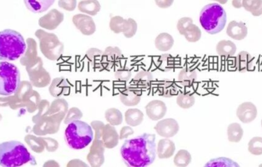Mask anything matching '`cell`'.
Returning <instances> with one entry per match:
<instances>
[{"instance_id": "obj_1", "label": "cell", "mask_w": 262, "mask_h": 167, "mask_svg": "<svg viewBox=\"0 0 262 167\" xmlns=\"http://www.w3.org/2000/svg\"><path fill=\"white\" fill-rule=\"evenodd\" d=\"M121 155L128 167H145L151 165L157 156L155 135L145 133L126 140L121 147Z\"/></svg>"}, {"instance_id": "obj_2", "label": "cell", "mask_w": 262, "mask_h": 167, "mask_svg": "<svg viewBox=\"0 0 262 167\" xmlns=\"http://www.w3.org/2000/svg\"><path fill=\"white\" fill-rule=\"evenodd\" d=\"M29 163L36 164L34 157L23 143L15 140L0 143V166L18 167Z\"/></svg>"}, {"instance_id": "obj_3", "label": "cell", "mask_w": 262, "mask_h": 167, "mask_svg": "<svg viewBox=\"0 0 262 167\" xmlns=\"http://www.w3.org/2000/svg\"><path fill=\"white\" fill-rule=\"evenodd\" d=\"M24 38L12 29L0 32V61L10 62L19 59L26 53Z\"/></svg>"}, {"instance_id": "obj_4", "label": "cell", "mask_w": 262, "mask_h": 167, "mask_svg": "<svg viewBox=\"0 0 262 167\" xmlns=\"http://www.w3.org/2000/svg\"><path fill=\"white\" fill-rule=\"evenodd\" d=\"M94 136V130L91 126L81 120L68 124L65 129V142L68 147L72 150L86 148L92 143Z\"/></svg>"}, {"instance_id": "obj_5", "label": "cell", "mask_w": 262, "mask_h": 167, "mask_svg": "<svg viewBox=\"0 0 262 167\" xmlns=\"http://www.w3.org/2000/svg\"><path fill=\"white\" fill-rule=\"evenodd\" d=\"M227 14L218 3H210L202 9L199 14V22L206 33L216 35L225 29Z\"/></svg>"}, {"instance_id": "obj_6", "label": "cell", "mask_w": 262, "mask_h": 167, "mask_svg": "<svg viewBox=\"0 0 262 167\" xmlns=\"http://www.w3.org/2000/svg\"><path fill=\"white\" fill-rule=\"evenodd\" d=\"M21 83L20 72L13 64L0 62V95L15 94Z\"/></svg>"}, {"instance_id": "obj_7", "label": "cell", "mask_w": 262, "mask_h": 167, "mask_svg": "<svg viewBox=\"0 0 262 167\" xmlns=\"http://www.w3.org/2000/svg\"><path fill=\"white\" fill-rule=\"evenodd\" d=\"M110 27L115 33H123L125 34V37L131 38L136 33L137 25L133 19L125 20L123 18L116 16L111 19Z\"/></svg>"}, {"instance_id": "obj_8", "label": "cell", "mask_w": 262, "mask_h": 167, "mask_svg": "<svg viewBox=\"0 0 262 167\" xmlns=\"http://www.w3.org/2000/svg\"><path fill=\"white\" fill-rule=\"evenodd\" d=\"M105 149L104 143L101 139L94 138V140H93L90 147V151L87 156V161L91 167H101L104 164L105 160L104 159Z\"/></svg>"}, {"instance_id": "obj_9", "label": "cell", "mask_w": 262, "mask_h": 167, "mask_svg": "<svg viewBox=\"0 0 262 167\" xmlns=\"http://www.w3.org/2000/svg\"><path fill=\"white\" fill-rule=\"evenodd\" d=\"M154 129L159 136L164 138H171L179 132V125L174 118H167L160 120Z\"/></svg>"}, {"instance_id": "obj_10", "label": "cell", "mask_w": 262, "mask_h": 167, "mask_svg": "<svg viewBox=\"0 0 262 167\" xmlns=\"http://www.w3.org/2000/svg\"><path fill=\"white\" fill-rule=\"evenodd\" d=\"M146 115L152 121H160L167 115V107L164 101L160 100H153L146 104Z\"/></svg>"}, {"instance_id": "obj_11", "label": "cell", "mask_w": 262, "mask_h": 167, "mask_svg": "<svg viewBox=\"0 0 262 167\" xmlns=\"http://www.w3.org/2000/svg\"><path fill=\"white\" fill-rule=\"evenodd\" d=\"M237 118L244 124H249L257 118L258 110L252 102H244L238 106L236 111Z\"/></svg>"}, {"instance_id": "obj_12", "label": "cell", "mask_w": 262, "mask_h": 167, "mask_svg": "<svg viewBox=\"0 0 262 167\" xmlns=\"http://www.w3.org/2000/svg\"><path fill=\"white\" fill-rule=\"evenodd\" d=\"M73 22L75 26L80 30L82 34L90 36L95 33V23L90 16L78 15L74 16Z\"/></svg>"}, {"instance_id": "obj_13", "label": "cell", "mask_w": 262, "mask_h": 167, "mask_svg": "<svg viewBox=\"0 0 262 167\" xmlns=\"http://www.w3.org/2000/svg\"><path fill=\"white\" fill-rule=\"evenodd\" d=\"M119 134L117 131L116 128L113 125L107 124L104 126L103 130L101 140L104 143L106 149H114L119 143Z\"/></svg>"}, {"instance_id": "obj_14", "label": "cell", "mask_w": 262, "mask_h": 167, "mask_svg": "<svg viewBox=\"0 0 262 167\" xmlns=\"http://www.w3.org/2000/svg\"><path fill=\"white\" fill-rule=\"evenodd\" d=\"M226 33L232 40L240 41L248 36V28L243 22L232 21L227 26Z\"/></svg>"}, {"instance_id": "obj_15", "label": "cell", "mask_w": 262, "mask_h": 167, "mask_svg": "<svg viewBox=\"0 0 262 167\" xmlns=\"http://www.w3.org/2000/svg\"><path fill=\"white\" fill-rule=\"evenodd\" d=\"M121 103L127 107H134L140 102L141 92L137 89L128 87L121 91L120 94Z\"/></svg>"}, {"instance_id": "obj_16", "label": "cell", "mask_w": 262, "mask_h": 167, "mask_svg": "<svg viewBox=\"0 0 262 167\" xmlns=\"http://www.w3.org/2000/svg\"><path fill=\"white\" fill-rule=\"evenodd\" d=\"M175 151V143L170 139H162L158 142L157 146V155L161 160L171 158L174 155Z\"/></svg>"}, {"instance_id": "obj_17", "label": "cell", "mask_w": 262, "mask_h": 167, "mask_svg": "<svg viewBox=\"0 0 262 167\" xmlns=\"http://www.w3.org/2000/svg\"><path fill=\"white\" fill-rule=\"evenodd\" d=\"M255 58L247 51H241L235 58V68L241 72L252 70Z\"/></svg>"}, {"instance_id": "obj_18", "label": "cell", "mask_w": 262, "mask_h": 167, "mask_svg": "<svg viewBox=\"0 0 262 167\" xmlns=\"http://www.w3.org/2000/svg\"><path fill=\"white\" fill-rule=\"evenodd\" d=\"M55 0H24L27 9L34 13H43L48 10Z\"/></svg>"}, {"instance_id": "obj_19", "label": "cell", "mask_w": 262, "mask_h": 167, "mask_svg": "<svg viewBox=\"0 0 262 167\" xmlns=\"http://www.w3.org/2000/svg\"><path fill=\"white\" fill-rule=\"evenodd\" d=\"M143 113L137 108H130L125 112V121L129 126H139L143 123Z\"/></svg>"}, {"instance_id": "obj_20", "label": "cell", "mask_w": 262, "mask_h": 167, "mask_svg": "<svg viewBox=\"0 0 262 167\" xmlns=\"http://www.w3.org/2000/svg\"><path fill=\"white\" fill-rule=\"evenodd\" d=\"M158 90L160 96L167 98L174 97L179 92V89L176 84L172 81L169 80L160 82L158 85Z\"/></svg>"}, {"instance_id": "obj_21", "label": "cell", "mask_w": 262, "mask_h": 167, "mask_svg": "<svg viewBox=\"0 0 262 167\" xmlns=\"http://www.w3.org/2000/svg\"><path fill=\"white\" fill-rule=\"evenodd\" d=\"M237 47L233 42L229 40H221L217 45L218 55L223 57H232L236 52Z\"/></svg>"}, {"instance_id": "obj_22", "label": "cell", "mask_w": 262, "mask_h": 167, "mask_svg": "<svg viewBox=\"0 0 262 167\" xmlns=\"http://www.w3.org/2000/svg\"><path fill=\"white\" fill-rule=\"evenodd\" d=\"M121 56L122 53L120 48L117 47H108L106 48L103 54V63L107 64V66L108 67L112 66L114 62H118V60Z\"/></svg>"}, {"instance_id": "obj_23", "label": "cell", "mask_w": 262, "mask_h": 167, "mask_svg": "<svg viewBox=\"0 0 262 167\" xmlns=\"http://www.w3.org/2000/svg\"><path fill=\"white\" fill-rule=\"evenodd\" d=\"M174 40L172 36L167 33H162L157 36L155 40V45L159 51H167L171 49L174 45Z\"/></svg>"}, {"instance_id": "obj_24", "label": "cell", "mask_w": 262, "mask_h": 167, "mask_svg": "<svg viewBox=\"0 0 262 167\" xmlns=\"http://www.w3.org/2000/svg\"><path fill=\"white\" fill-rule=\"evenodd\" d=\"M196 79L197 73L196 71L189 70L187 68H183L178 75V82L184 87L190 86Z\"/></svg>"}, {"instance_id": "obj_25", "label": "cell", "mask_w": 262, "mask_h": 167, "mask_svg": "<svg viewBox=\"0 0 262 167\" xmlns=\"http://www.w3.org/2000/svg\"><path fill=\"white\" fill-rule=\"evenodd\" d=\"M79 10L90 16H95L101 9V5L96 0H86L79 3Z\"/></svg>"}, {"instance_id": "obj_26", "label": "cell", "mask_w": 262, "mask_h": 167, "mask_svg": "<svg viewBox=\"0 0 262 167\" xmlns=\"http://www.w3.org/2000/svg\"><path fill=\"white\" fill-rule=\"evenodd\" d=\"M242 7L252 16L257 17L262 15V0H243Z\"/></svg>"}, {"instance_id": "obj_27", "label": "cell", "mask_w": 262, "mask_h": 167, "mask_svg": "<svg viewBox=\"0 0 262 167\" xmlns=\"http://www.w3.org/2000/svg\"><path fill=\"white\" fill-rule=\"evenodd\" d=\"M227 133H228V139L230 142L238 143L242 140L244 131L239 124L232 123L228 125Z\"/></svg>"}, {"instance_id": "obj_28", "label": "cell", "mask_w": 262, "mask_h": 167, "mask_svg": "<svg viewBox=\"0 0 262 167\" xmlns=\"http://www.w3.org/2000/svg\"><path fill=\"white\" fill-rule=\"evenodd\" d=\"M71 87L65 79H56L52 87V94L55 97L68 95L70 93Z\"/></svg>"}, {"instance_id": "obj_29", "label": "cell", "mask_w": 262, "mask_h": 167, "mask_svg": "<svg viewBox=\"0 0 262 167\" xmlns=\"http://www.w3.org/2000/svg\"><path fill=\"white\" fill-rule=\"evenodd\" d=\"M106 121L113 126H119L123 123V115L117 108H109L104 113Z\"/></svg>"}, {"instance_id": "obj_30", "label": "cell", "mask_w": 262, "mask_h": 167, "mask_svg": "<svg viewBox=\"0 0 262 167\" xmlns=\"http://www.w3.org/2000/svg\"><path fill=\"white\" fill-rule=\"evenodd\" d=\"M196 98L194 95L189 93H180L177 96L176 104L182 109H189L194 105Z\"/></svg>"}, {"instance_id": "obj_31", "label": "cell", "mask_w": 262, "mask_h": 167, "mask_svg": "<svg viewBox=\"0 0 262 167\" xmlns=\"http://www.w3.org/2000/svg\"><path fill=\"white\" fill-rule=\"evenodd\" d=\"M192 162V156L186 150H180L174 157V163L176 167H187Z\"/></svg>"}, {"instance_id": "obj_32", "label": "cell", "mask_w": 262, "mask_h": 167, "mask_svg": "<svg viewBox=\"0 0 262 167\" xmlns=\"http://www.w3.org/2000/svg\"><path fill=\"white\" fill-rule=\"evenodd\" d=\"M153 80V77L151 72H146V71H140V72H138L133 79L136 84L143 87H150Z\"/></svg>"}, {"instance_id": "obj_33", "label": "cell", "mask_w": 262, "mask_h": 167, "mask_svg": "<svg viewBox=\"0 0 262 167\" xmlns=\"http://www.w3.org/2000/svg\"><path fill=\"white\" fill-rule=\"evenodd\" d=\"M183 35L189 42H196L201 39L202 32L197 26L192 23L186 29Z\"/></svg>"}, {"instance_id": "obj_34", "label": "cell", "mask_w": 262, "mask_h": 167, "mask_svg": "<svg viewBox=\"0 0 262 167\" xmlns=\"http://www.w3.org/2000/svg\"><path fill=\"white\" fill-rule=\"evenodd\" d=\"M205 167H239L237 163L234 162L232 160L225 157L213 159L210 162H208Z\"/></svg>"}, {"instance_id": "obj_35", "label": "cell", "mask_w": 262, "mask_h": 167, "mask_svg": "<svg viewBox=\"0 0 262 167\" xmlns=\"http://www.w3.org/2000/svg\"><path fill=\"white\" fill-rule=\"evenodd\" d=\"M249 151L252 155H262V137H253L249 143Z\"/></svg>"}, {"instance_id": "obj_36", "label": "cell", "mask_w": 262, "mask_h": 167, "mask_svg": "<svg viewBox=\"0 0 262 167\" xmlns=\"http://www.w3.org/2000/svg\"><path fill=\"white\" fill-rule=\"evenodd\" d=\"M159 68L164 72H170L174 66V59L171 55H164L159 59Z\"/></svg>"}, {"instance_id": "obj_37", "label": "cell", "mask_w": 262, "mask_h": 167, "mask_svg": "<svg viewBox=\"0 0 262 167\" xmlns=\"http://www.w3.org/2000/svg\"><path fill=\"white\" fill-rule=\"evenodd\" d=\"M83 117V113L79 108H72L67 112L66 118H65V124L72 123L74 121H79Z\"/></svg>"}, {"instance_id": "obj_38", "label": "cell", "mask_w": 262, "mask_h": 167, "mask_svg": "<svg viewBox=\"0 0 262 167\" xmlns=\"http://www.w3.org/2000/svg\"><path fill=\"white\" fill-rule=\"evenodd\" d=\"M87 57L90 58V62L97 65L98 62H103V53L102 51L97 49V48H90L87 52Z\"/></svg>"}, {"instance_id": "obj_39", "label": "cell", "mask_w": 262, "mask_h": 167, "mask_svg": "<svg viewBox=\"0 0 262 167\" xmlns=\"http://www.w3.org/2000/svg\"><path fill=\"white\" fill-rule=\"evenodd\" d=\"M93 130H94V138L101 139L102 136L103 130H104V125L102 121H93L90 124Z\"/></svg>"}, {"instance_id": "obj_40", "label": "cell", "mask_w": 262, "mask_h": 167, "mask_svg": "<svg viewBox=\"0 0 262 167\" xmlns=\"http://www.w3.org/2000/svg\"><path fill=\"white\" fill-rule=\"evenodd\" d=\"M191 24H192V19L190 18L185 17L180 19L178 22V24H177V29L179 30V33L180 34L183 35L186 29L190 26Z\"/></svg>"}, {"instance_id": "obj_41", "label": "cell", "mask_w": 262, "mask_h": 167, "mask_svg": "<svg viewBox=\"0 0 262 167\" xmlns=\"http://www.w3.org/2000/svg\"><path fill=\"white\" fill-rule=\"evenodd\" d=\"M131 75L132 73L128 69H121L115 72V78L121 82H127L131 78Z\"/></svg>"}, {"instance_id": "obj_42", "label": "cell", "mask_w": 262, "mask_h": 167, "mask_svg": "<svg viewBox=\"0 0 262 167\" xmlns=\"http://www.w3.org/2000/svg\"><path fill=\"white\" fill-rule=\"evenodd\" d=\"M134 133V130L131 126H125L121 128V132H120L119 137L120 140H126L131 135Z\"/></svg>"}, {"instance_id": "obj_43", "label": "cell", "mask_w": 262, "mask_h": 167, "mask_svg": "<svg viewBox=\"0 0 262 167\" xmlns=\"http://www.w3.org/2000/svg\"><path fill=\"white\" fill-rule=\"evenodd\" d=\"M156 2L160 8H167L172 5L173 0H156Z\"/></svg>"}, {"instance_id": "obj_44", "label": "cell", "mask_w": 262, "mask_h": 167, "mask_svg": "<svg viewBox=\"0 0 262 167\" xmlns=\"http://www.w3.org/2000/svg\"><path fill=\"white\" fill-rule=\"evenodd\" d=\"M68 167H88L87 164L84 163L83 161H80L79 159L77 160H74L72 162L69 163L68 164Z\"/></svg>"}, {"instance_id": "obj_45", "label": "cell", "mask_w": 262, "mask_h": 167, "mask_svg": "<svg viewBox=\"0 0 262 167\" xmlns=\"http://www.w3.org/2000/svg\"><path fill=\"white\" fill-rule=\"evenodd\" d=\"M243 0H232V5L235 9H241Z\"/></svg>"}, {"instance_id": "obj_46", "label": "cell", "mask_w": 262, "mask_h": 167, "mask_svg": "<svg viewBox=\"0 0 262 167\" xmlns=\"http://www.w3.org/2000/svg\"><path fill=\"white\" fill-rule=\"evenodd\" d=\"M215 1L219 2L220 4H221V5H224V4L227 3V2H228V0H215Z\"/></svg>"}, {"instance_id": "obj_47", "label": "cell", "mask_w": 262, "mask_h": 167, "mask_svg": "<svg viewBox=\"0 0 262 167\" xmlns=\"http://www.w3.org/2000/svg\"><path fill=\"white\" fill-rule=\"evenodd\" d=\"M261 125H262V123H261Z\"/></svg>"}]
</instances>
